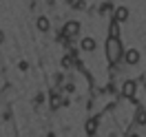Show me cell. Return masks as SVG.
<instances>
[{"instance_id": "6da1fadb", "label": "cell", "mask_w": 146, "mask_h": 137, "mask_svg": "<svg viewBox=\"0 0 146 137\" xmlns=\"http://www.w3.org/2000/svg\"><path fill=\"white\" fill-rule=\"evenodd\" d=\"M124 58V51H122V42H119V38H111L106 40V60H109L111 64L119 62Z\"/></svg>"}, {"instance_id": "7a4b0ae2", "label": "cell", "mask_w": 146, "mask_h": 137, "mask_svg": "<svg viewBox=\"0 0 146 137\" xmlns=\"http://www.w3.org/2000/svg\"><path fill=\"white\" fill-rule=\"evenodd\" d=\"M135 91H137L135 80H126V82H124V86H122V95H124L126 100H135Z\"/></svg>"}, {"instance_id": "3957f363", "label": "cell", "mask_w": 146, "mask_h": 137, "mask_svg": "<svg viewBox=\"0 0 146 137\" xmlns=\"http://www.w3.org/2000/svg\"><path fill=\"white\" fill-rule=\"evenodd\" d=\"M80 33V24L75 22V20H71V22H66L62 29V38L66 40V38H73V36H78Z\"/></svg>"}, {"instance_id": "277c9868", "label": "cell", "mask_w": 146, "mask_h": 137, "mask_svg": "<svg viewBox=\"0 0 146 137\" xmlns=\"http://www.w3.org/2000/svg\"><path fill=\"white\" fill-rule=\"evenodd\" d=\"M124 62H126V64H137V62H139V51H137V49H128V51H124Z\"/></svg>"}, {"instance_id": "5b68a950", "label": "cell", "mask_w": 146, "mask_h": 137, "mask_svg": "<svg viewBox=\"0 0 146 137\" xmlns=\"http://www.w3.org/2000/svg\"><path fill=\"white\" fill-rule=\"evenodd\" d=\"M80 46H82V51L91 53V51H95V40H93V38H82Z\"/></svg>"}, {"instance_id": "8992f818", "label": "cell", "mask_w": 146, "mask_h": 137, "mask_svg": "<svg viewBox=\"0 0 146 137\" xmlns=\"http://www.w3.org/2000/svg\"><path fill=\"white\" fill-rule=\"evenodd\" d=\"M124 20H128V9L126 7H117L115 9V22H124Z\"/></svg>"}, {"instance_id": "52a82bcc", "label": "cell", "mask_w": 146, "mask_h": 137, "mask_svg": "<svg viewBox=\"0 0 146 137\" xmlns=\"http://www.w3.org/2000/svg\"><path fill=\"white\" fill-rule=\"evenodd\" d=\"M95 130H98V119H89L86 122V135H95Z\"/></svg>"}, {"instance_id": "ba28073f", "label": "cell", "mask_w": 146, "mask_h": 137, "mask_svg": "<svg viewBox=\"0 0 146 137\" xmlns=\"http://www.w3.org/2000/svg\"><path fill=\"white\" fill-rule=\"evenodd\" d=\"M36 24H38V29H40V31H49V20H46L44 16H40Z\"/></svg>"}, {"instance_id": "9c48e42d", "label": "cell", "mask_w": 146, "mask_h": 137, "mask_svg": "<svg viewBox=\"0 0 146 137\" xmlns=\"http://www.w3.org/2000/svg\"><path fill=\"white\" fill-rule=\"evenodd\" d=\"M109 36H111V38H119V24H117V22H111Z\"/></svg>"}, {"instance_id": "30bf717a", "label": "cell", "mask_w": 146, "mask_h": 137, "mask_svg": "<svg viewBox=\"0 0 146 137\" xmlns=\"http://www.w3.org/2000/svg\"><path fill=\"white\" fill-rule=\"evenodd\" d=\"M135 122H137V124H142V126L146 124V111H144V109H139V111H137V115H135Z\"/></svg>"}, {"instance_id": "8fae6325", "label": "cell", "mask_w": 146, "mask_h": 137, "mask_svg": "<svg viewBox=\"0 0 146 137\" xmlns=\"http://www.w3.org/2000/svg\"><path fill=\"white\" fill-rule=\"evenodd\" d=\"M60 104H62V100H60V95H53V97H51V106H53V109H58Z\"/></svg>"}, {"instance_id": "7c38bea8", "label": "cell", "mask_w": 146, "mask_h": 137, "mask_svg": "<svg viewBox=\"0 0 146 137\" xmlns=\"http://www.w3.org/2000/svg\"><path fill=\"white\" fill-rule=\"evenodd\" d=\"M71 60H73L71 55H66V58H64V62H62V64H64V66H71Z\"/></svg>"}, {"instance_id": "4fadbf2b", "label": "cell", "mask_w": 146, "mask_h": 137, "mask_svg": "<svg viewBox=\"0 0 146 137\" xmlns=\"http://www.w3.org/2000/svg\"><path fill=\"white\" fill-rule=\"evenodd\" d=\"M128 137H139V135H137V133H128Z\"/></svg>"}, {"instance_id": "5bb4252c", "label": "cell", "mask_w": 146, "mask_h": 137, "mask_svg": "<svg viewBox=\"0 0 146 137\" xmlns=\"http://www.w3.org/2000/svg\"><path fill=\"white\" fill-rule=\"evenodd\" d=\"M111 137H115V135H111Z\"/></svg>"}]
</instances>
